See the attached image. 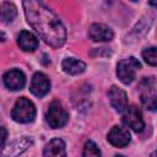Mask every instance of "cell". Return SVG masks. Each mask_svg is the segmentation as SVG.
Returning <instances> with one entry per match:
<instances>
[{"mask_svg":"<svg viewBox=\"0 0 157 157\" xmlns=\"http://www.w3.org/2000/svg\"><path fill=\"white\" fill-rule=\"evenodd\" d=\"M43 156L45 157H60V156H66V151H65V142L55 137L53 140H50L43 150Z\"/></svg>","mask_w":157,"mask_h":157,"instance_id":"cell-13","label":"cell"},{"mask_svg":"<svg viewBox=\"0 0 157 157\" xmlns=\"http://www.w3.org/2000/svg\"><path fill=\"white\" fill-rule=\"evenodd\" d=\"M17 43L20 45V48L25 52H34L38 48V39L34 34H32L28 31H22L20 32L18 37H17Z\"/></svg>","mask_w":157,"mask_h":157,"instance_id":"cell-14","label":"cell"},{"mask_svg":"<svg viewBox=\"0 0 157 157\" xmlns=\"http://www.w3.org/2000/svg\"><path fill=\"white\" fill-rule=\"evenodd\" d=\"M113 31L110 27L103 23H93L88 29V37L93 42H107L113 39Z\"/></svg>","mask_w":157,"mask_h":157,"instance_id":"cell-10","label":"cell"},{"mask_svg":"<svg viewBox=\"0 0 157 157\" xmlns=\"http://www.w3.org/2000/svg\"><path fill=\"white\" fill-rule=\"evenodd\" d=\"M142 58L145 59V61L151 65V66H156L157 65V54H156V48L151 47L148 49H145L142 52Z\"/></svg>","mask_w":157,"mask_h":157,"instance_id":"cell-18","label":"cell"},{"mask_svg":"<svg viewBox=\"0 0 157 157\" xmlns=\"http://www.w3.org/2000/svg\"><path fill=\"white\" fill-rule=\"evenodd\" d=\"M33 145V140L31 137L27 136H22L17 140H15L13 142H11L6 150L2 151V155H11V156H16L22 153L23 151H26L28 147H31Z\"/></svg>","mask_w":157,"mask_h":157,"instance_id":"cell-12","label":"cell"},{"mask_svg":"<svg viewBox=\"0 0 157 157\" xmlns=\"http://www.w3.org/2000/svg\"><path fill=\"white\" fill-rule=\"evenodd\" d=\"M141 67V64L140 61L134 58V56H130V58H126V59H123L118 63V66H117V76L118 78L125 83V85H130L135 77H136V71Z\"/></svg>","mask_w":157,"mask_h":157,"instance_id":"cell-3","label":"cell"},{"mask_svg":"<svg viewBox=\"0 0 157 157\" xmlns=\"http://www.w3.org/2000/svg\"><path fill=\"white\" fill-rule=\"evenodd\" d=\"M121 113H123V118H121L123 119V123L128 128L132 129L136 132H140V131L144 130L145 123H144L141 112H140V109L136 105L126 107Z\"/></svg>","mask_w":157,"mask_h":157,"instance_id":"cell-6","label":"cell"},{"mask_svg":"<svg viewBox=\"0 0 157 157\" xmlns=\"http://www.w3.org/2000/svg\"><path fill=\"white\" fill-rule=\"evenodd\" d=\"M141 90V102L146 109L155 110L156 109V82L153 77L144 78L140 83Z\"/></svg>","mask_w":157,"mask_h":157,"instance_id":"cell-5","label":"cell"},{"mask_svg":"<svg viewBox=\"0 0 157 157\" xmlns=\"http://www.w3.org/2000/svg\"><path fill=\"white\" fill-rule=\"evenodd\" d=\"M17 16V7L10 1H5L0 5V21L4 23H11Z\"/></svg>","mask_w":157,"mask_h":157,"instance_id":"cell-16","label":"cell"},{"mask_svg":"<svg viewBox=\"0 0 157 157\" xmlns=\"http://www.w3.org/2000/svg\"><path fill=\"white\" fill-rule=\"evenodd\" d=\"M150 4H151L153 7H155V6H156V0H150Z\"/></svg>","mask_w":157,"mask_h":157,"instance_id":"cell-21","label":"cell"},{"mask_svg":"<svg viewBox=\"0 0 157 157\" xmlns=\"http://www.w3.org/2000/svg\"><path fill=\"white\" fill-rule=\"evenodd\" d=\"M45 119L50 128L59 129V128H63L67 123L69 114L59 101H53L47 110Z\"/></svg>","mask_w":157,"mask_h":157,"instance_id":"cell-4","label":"cell"},{"mask_svg":"<svg viewBox=\"0 0 157 157\" xmlns=\"http://www.w3.org/2000/svg\"><path fill=\"white\" fill-rule=\"evenodd\" d=\"M6 137H7V130L2 126H0V147L5 144L6 141Z\"/></svg>","mask_w":157,"mask_h":157,"instance_id":"cell-19","label":"cell"},{"mask_svg":"<svg viewBox=\"0 0 157 157\" xmlns=\"http://www.w3.org/2000/svg\"><path fill=\"white\" fill-rule=\"evenodd\" d=\"M61 67L69 75H81L86 70V64L75 58H65L61 63Z\"/></svg>","mask_w":157,"mask_h":157,"instance_id":"cell-15","label":"cell"},{"mask_svg":"<svg viewBox=\"0 0 157 157\" xmlns=\"http://www.w3.org/2000/svg\"><path fill=\"white\" fill-rule=\"evenodd\" d=\"M27 22L50 47L60 48L66 42V29L58 15L40 0H23Z\"/></svg>","mask_w":157,"mask_h":157,"instance_id":"cell-1","label":"cell"},{"mask_svg":"<svg viewBox=\"0 0 157 157\" xmlns=\"http://www.w3.org/2000/svg\"><path fill=\"white\" fill-rule=\"evenodd\" d=\"M132 1H137V0H132Z\"/></svg>","mask_w":157,"mask_h":157,"instance_id":"cell-22","label":"cell"},{"mask_svg":"<svg viewBox=\"0 0 157 157\" xmlns=\"http://www.w3.org/2000/svg\"><path fill=\"white\" fill-rule=\"evenodd\" d=\"M4 83L5 86L11 90V91H18V90H22L25 83H26V76L25 74L18 70V69H12L10 71H7L4 77Z\"/></svg>","mask_w":157,"mask_h":157,"instance_id":"cell-9","label":"cell"},{"mask_svg":"<svg viewBox=\"0 0 157 157\" xmlns=\"http://www.w3.org/2000/svg\"><path fill=\"white\" fill-rule=\"evenodd\" d=\"M82 156H85V157H97V156H101V151L93 141H87L83 146Z\"/></svg>","mask_w":157,"mask_h":157,"instance_id":"cell-17","label":"cell"},{"mask_svg":"<svg viewBox=\"0 0 157 157\" xmlns=\"http://www.w3.org/2000/svg\"><path fill=\"white\" fill-rule=\"evenodd\" d=\"M5 40H6V36H5L4 32L0 31V43H2V42H5Z\"/></svg>","mask_w":157,"mask_h":157,"instance_id":"cell-20","label":"cell"},{"mask_svg":"<svg viewBox=\"0 0 157 157\" xmlns=\"http://www.w3.org/2000/svg\"><path fill=\"white\" fill-rule=\"evenodd\" d=\"M108 98H109L112 107L119 113H121L128 107V96H126L125 91L119 88L118 86L110 87V90L108 92Z\"/></svg>","mask_w":157,"mask_h":157,"instance_id":"cell-11","label":"cell"},{"mask_svg":"<svg viewBox=\"0 0 157 157\" xmlns=\"http://www.w3.org/2000/svg\"><path fill=\"white\" fill-rule=\"evenodd\" d=\"M130 132L126 128H123V126H119V125H115L110 129V131L108 132V141L115 146V147H125L129 145L130 142Z\"/></svg>","mask_w":157,"mask_h":157,"instance_id":"cell-8","label":"cell"},{"mask_svg":"<svg viewBox=\"0 0 157 157\" xmlns=\"http://www.w3.org/2000/svg\"><path fill=\"white\" fill-rule=\"evenodd\" d=\"M50 90V81L43 72H36L31 80L29 91L36 97L45 96Z\"/></svg>","mask_w":157,"mask_h":157,"instance_id":"cell-7","label":"cell"},{"mask_svg":"<svg viewBox=\"0 0 157 157\" xmlns=\"http://www.w3.org/2000/svg\"><path fill=\"white\" fill-rule=\"evenodd\" d=\"M11 117L17 123H31L36 118V107L29 99L21 97L16 101L11 110Z\"/></svg>","mask_w":157,"mask_h":157,"instance_id":"cell-2","label":"cell"}]
</instances>
